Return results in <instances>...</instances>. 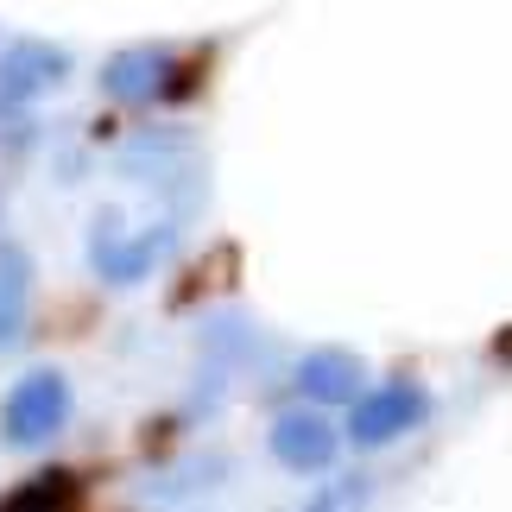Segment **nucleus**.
<instances>
[{
  "instance_id": "f257e3e1",
  "label": "nucleus",
  "mask_w": 512,
  "mask_h": 512,
  "mask_svg": "<svg viewBox=\"0 0 512 512\" xmlns=\"http://www.w3.org/2000/svg\"><path fill=\"white\" fill-rule=\"evenodd\" d=\"M424 418V392L418 386H380L373 399L354 405V443H392V437H405L411 424Z\"/></svg>"
},
{
  "instance_id": "f03ea898",
  "label": "nucleus",
  "mask_w": 512,
  "mask_h": 512,
  "mask_svg": "<svg viewBox=\"0 0 512 512\" xmlns=\"http://www.w3.org/2000/svg\"><path fill=\"white\" fill-rule=\"evenodd\" d=\"M102 89L121 95V102H152V95H171V51L165 45H140V51L108 57Z\"/></svg>"
},
{
  "instance_id": "7ed1b4c3",
  "label": "nucleus",
  "mask_w": 512,
  "mask_h": 512,
  "mask_svg": "<svg viewBox=\"0 0 512 512\" xmlns=\"http://www.w3.org/2000/svg\"><path fill=\"white\" fill-rule=\"evenodd\" d=\"M64 70H70L64 51H51V45H38V38H26V45H13L7 64H0V102H26V95L64 83Z\"/></svg>"
},
{
  "instance_id": "20e7f679",
  "label": "nucleus",
  "mask_w": 512,
  "mask_h": 512,
  "mask_svg": "<svg viewBox=\"0 0 512 512\" xmlns=\"http://www.w3.org/2000/svg\"><path fill=\"white\" fill-rule=\"evenodd\" d=\"M272 456H279L285 468H323L329 456H336V430H329L323 418H310V411H291V418L272 424Z\"/></svg>"
},
{
  "instance_id": "39448f33",
  "label": "nucleus",
  "mask_w": 512,
  "mask_h": 512,
  "mask_svg": "<svg viewBox=\"0 0 512 512\" xmlns=\"http://www.w3.org/2000/svg\"><path fill=\"white\" fill-rule=\"evenodd\" d=\"M57 418H64V386H57L51 373L26 380V386L13 392V405H7V430H13V443H38L45 430H57Z\"/></svg>"
},
{
  "instance_id": "423d86ee",
  "label": "nucleus",
  "mask_w": 512,
  "mask_h": 512,
  "mask_svg": "<svg viewBox=\"0 0 512 512\" xmlns=\"http://www.w3.org/2000/svg\"><path fill=\"white\" fill-rule=\"evenodd\" d=\"M298 386L310 392V399H354V386H361V361L354 354H310V361L298 367Z\"/></svg>"
}]
</instances>
